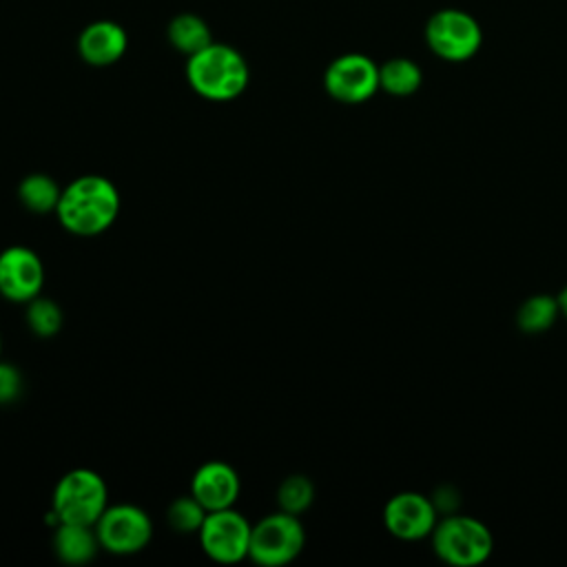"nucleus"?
Returning <instances> with one entry per match:
<instances>
[{
  "label": "nucleus",
  "mask_w": 567,
  "mask_h": 567,
  "mask_svg": "<svg viewBox=\"0 0 567 567\" xmlns=\"http://www.w3.org/2000/svg\"><path fill=\"white\" fill-rule=\"evenodd\" d=\"M128 35L115 20H93L78 35V53L91 66H111L122 60Z\"/></svg>",
  "instance_id": "ddd939ff"
},
{
  "label": "nucleus",
  "mask_w": 567,
  "mask_h": 567,
  "mask_svg": "<svg viewBox=\"0 0 567 567\" xmlns=\"http://www.w3.org/2000/svg\"><path fill=\"white\" fill-rule=\"evenodd\" d=\"M312 498H315V485L303 474H292V476L284 478L277 489L279 509L295 514V516L303 514L312 505Z\"/></svg>",
  "instance_id": "6ab92c4d"
},
{
  "label": "nucleus",
  "mask_w": 567,
  "mask_h": 567,
  "mask_svg": "<svg viewBox=\"0 0 567 567\" xmlns=\"http://www.w3.org/2000/svg\"><path fill=\"white\" fill-rule=\"evenodd\" d=\"M166 38L168 44L190 58L193 53L206 49L213 42V33L208 22L197 13H177L166 24Z\"/></svg>",
  "instance_id": "2eb2a0df"
},
{
  "label": "nucleus",
  "mask_w": 567,
  "mask_h": 567,
  "mask_svg": "<svg viewBox=\"0 0 567 567\" xmlns=\"http://www.w3.org/2000/svg\"><path fill=\"white\" fill-rule=\"evenodd\" d=\"M44 284V266L27 246H9L0 252V295L13 303H29Z\"/></svg>",
  "instance_id": "9d476101"
},
{
  "label": "nucleus",
  "mask_w": 567,
  "mask_h": 567,
  "mask_svg": "<svg viewBox=\"0 0 567 567\" xmlns=\"http://www.w3.org/2000/svg\"><path fill=\"white\" fill-rule=\"evenodd\" d=\"M106 483L104 478L86 467H78L66 472L51 498V523H71V525H89L93 527L102 512L109 507L106 503Z\"/></svg>",
  "instance_id": "7ed1b4c3"
},
{
  "label": "nucleus",
  "mask_w": 567,
  "mask_h": 567,
  "mask_svg": "<svg viewBox=\"0 0 567 567\" xmlns=\"http://www.w3.org/2000/svg\"><path fill=\"white\" fill-rule=\"evenodd\" d=\"M558 299V308H560V315L567 317V286L560 290V295L556 297Z\"/></svg>",
  "instance_id": "5701e85b"
},
{
  "label": "nucleus",
  "mask_w": 567,
  "mask_h": 567,
  "mask_svg": "<svg viewBox=\"0 0 567 567\" xmlns=\"http://www.w3.org/2000/svg\"><path fill=\"white\" fill-rule=\"evenodd\" d=\"M62 310L60 306L53 301V299H47V297H35L29 301L27 306V323L31 328L33 334L42 337V339H49V337H55L62 328Z\"/></svg>",
  "instance_id": "aec40b11"
},
{
  "label": "nucleus",
  "mask_w": 567,
  "mask_h": 567,
  "mask_svg": "<svg viewBox=\"0 0 567 567\" xmlns=\"http://www.w3.org/2000/svg\"><path fill=\"white\" fill-rule=\"evenodd\" d=\"M120 213V193L102 175H82L62 188L55 215L64 230L78 237L104 233Z\"/></svg>",
  "instance_id": "f257e3e1"
},
{
  "label": "nucleus",
  "mask_w": 567,
  "mask_h": 567,
  "mask_svg": "<svg viewBox=\"0 0 567 567\" xmlns=\"http://www.w3.org/2000/svg\"><path fill=\"white\" fill-rule=\"evenodd\" d=\"M323 89L337 102L361 104L379 91V64L363 53H343L326 66Z\"/></svg>",
  "instance_id": "1a4fd4ad"
},
{
  "label": "nucleus",
  "mask_w": 567,
  "mask_h": 567,
  "mask_svg": "<svg viewBox=\"0 0 567 567\" xmlns=\"http://www.w3.org/2000/svg\"><path fill=\"white\" fill-rule=\"evenodd\" d=\"M239 492V474L224 461H208L199 465L190 481V494L204 505L206 512L233 507Z\"/></svg>",
  "instance_id": "f8f14e48"
},
{
  "label": "nucleus",
  "mask_w": 567,
  "mask_h": 567,
  "mask_svg": "<svg viewBox=\"0 0 567 567\" xmlns=\"http://www.w3.org/2000/svg\"><path fill=\"white\" fill-rule=\"evenodd\" d=\"M60 195H62V190L55 184V179L44 173H31V175L22 177L18 184L20 204L35 215L55 213Z\"/></svg>",
  "instance_id": "f3484780"
},
{
  "label": "nucleus",
  "mask_w": 567,
  "mask_h": 567,
  "mask_svg": "<svg viewBox=\"0 0 567 567\" xmlns=\"http://www.w3.org/2000/svg\"><path fill=\"white\" fill-rule=\"evenodd\" d=\"M303 543L306 532L295 514H268L250 529L248 558L259 567H284L301 554Z\"/></svg>",
  "instance_id": "423d86ee"
},
{
  "label": "nucleus",
  "mask_w": 567,
  "mask_h": 567,
  "mask_svg": "<svg viewBox=\"0 0 567 567\" xmlns=\"http://www.w3.org/2000/svg\"><path fill=\"white\" fill-rule=\"evenodd\" d=\"M252 525L233 507L208 512L197 536L204 554L221 565H235L248 558Z\"/></svg>",
  "instance_id": "6e6552de"
},
{
  "label": "nucleus",
  "mask_w": 567,
  "mask_h": 567,
  "mask_svg": "<svg viewBox=\"0 0 567 567\" xmlns=\"http://www.w3.org/2000/svg\"><path fill=\"white\" fill-rule=\"evenodd\" d=\"M97 549H102V547H100L95 527L71 525V523L55 525L53 551H55L58 560H62L66 565H84V563L93 560Z\"/></svg>",
  "instance_id": "4468645a"
},
{
  "label": "nucleus",
  "mask_w": 567,
  "mask_h": 567,
  "mask_svg": "<svg viewBox=\"0 0 567 567\" xmlns=\"http://www.w3.org/2000/svg\"><path fill=\"white\" fill-rule=\"evenodd\" d=\"M22 392V377L18 368L0 363V405L13 403Z\"/></svg>",
  "instance_id": "4be33fe9"
},
{
  "label": "nucleus",
  "mask_w": 567,
  "mask_h": 567,
  "mask_svg": "<svg viewBox=\"0 0 567 567\" xmlns=\"http://www.w3.org/2000/svg\"><path fill=\"white\" fill-rule=\"evenodd\" d=\"M0 352H2V341H0Z\"/></svg>",
  "instance_id": "b1692460"
},
{
  "label": "nucleus",
  "mask_w": 567,
  "mask_h": 567,
  "mask_svg": "<svg viewBox=\"0 0 567 567\" xmlns=\"http://www.w3.org/2000/svg\"><path fill=\"white\" fill-rule=\"evenodd\" d=\"M421 82V66L410 58H390L379 66V89L394 97H408L416 93Z\"/></svg>",
  "instance_id": "dca6fc26"
},
{
  "label": "nucleus",
  "mask_w": 567,
  "mask_h": 567,
  "mask_svg": "<svg viewBox=\"0 0 567 567\" xmlns=\"http://www.w3.org/2000/svg\"><path fill=\"white\" fill-rule=\"evenodd\" d=\"M383 525L399 540H421L436 525V505L419 492H399L383 507Z\"/></svg>",
  "instance_id": "9b49d317"
},
{
  "label": "nucleus",
  "mask_w": 567,
  "mask_h": 567,
  "mask_svg": "<svg viewBox=\"0 0 567 567\" xmlns=\"http://www.w3.org/2000/svg\"><path fill=\"white\" fill-rule=\"evenodd\" d=\"M425 42L430 51L445 62H465L483 44L478 20L463 9H439L425 22Z\"/></svg>",
  "instance_id": "39448f33"
},
{
  "label": "nucleus",
  "mask_w": 567,
  "mask_h": 567,
  "mask_svg": "<svg viewBox=\"0 0 567 567\" xmlns=\"http://www.w3.org/2000/svg\"><path fill=\"white\" fill-rule=\"evenodd\" d=\"M434 554L452 567L483 565L494 549V536L485 523L463 514H450L432 529Z\"/></svg>",
  "instance_id": "20e7f679"
},
{
  "label": "nucleus",
  "mask_w": 567,
  "mask_h": 567,
  "mask_svg": "<svg viewBox=\"0 0 567 567\" xmlns=\"http://www.w3.org/2000/svg\"><path fill=\"white\" fill-rule=\"evenodd\" d=\"M560 308H558V299L549 297V295H532L527 297L518 312H516V326L525 332V334H538L545 332L554 326V321L558 319Z\"/></svg>",
  "instance_id": "a211bd4d"
},
{
  "label": "nucleus",
  "mask_w": 567,
  "mask_h": 567,
  "mask_svg": "<svg viewBox=\"0 0 567 567\" xmlns=\"http://www.w3.org/2000/svg\"><path fill=\"white\" fill-rule=\"evenodd\" d=\"M93 527L100 547L115 556L142 551L153 536V523L148 514L131 503L109 505Z\"/></svg>",
  "instance_id": "0eeeda50"
},
{
  "label": "nucleus",
  "mask_w": 567,
  "mask_h": 567,
  "mask_svg": "<svg viewBox=\"0 0 567 567\" xmlns=\"http://www.w3.org/2000/svg\"><path fill=\"white\" fill-rule=\"evenodd\" d=\"M206 514L208 512L204 509V505L193 494H188V496H177L168 505L166 520L177 534H193V532H199Z\"/></svg>",
  "instance_id": "412c9836"
},
{
  "label": "nucleus",
  "mask_w": 567,
  "mask_h": 567,
  "mask_svg": "<svg viewBox=\"0 0 567 567\" xmlns=\"http://www.w3.org/2000/svg\"><path fill=\"white\" fill-rule=\"evenodd\" d=\"M186 80L199 97L230 102L246 91L250 71L246 58L235 47L213 40L186 60Z\"/></svg>",
  "instance_id": "f03ea898"
}]
</instances>
